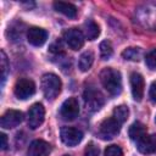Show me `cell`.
Masks as SVG:
<instances>
[{
    "label": "cell",
    "instance_id": "cell-7",
    "mask_svg": "<svg viewBox=\"0 0 156 156\" xmlns=\"http://www.w3.org/2000/svg\"><path fill=\"white\" fill-rule=\"evenodd\" d=\"M79 113V102L76 98H68L60 108V116L65 121H73Z\"/></svg>",
    "mask_w": 156,
    "mask_h": 156
},
{
    "label": "cell",
    "instance_id": "cell-27",
    "mask_svg": "<svg viewBox=\"0 0 156 156\" xmlns=\"http://www.w3.org/2000/svg\"><path fill=\"white\" fill-rule=\"evenodd\" d=\"M0 139H1V144H0L1 150H6V147H7V136L2 133V134H0Z\"/></svg>",
    "mask_w": 156,
    "mask_h": 156
},
{
    "label": "cell",
    "instance_id": "cell-22",
    "mask_svg": "<svg viewBox=\"0 0 156 156\" xmlns=\"http://www.w3.org/2000/svg\"><path fill=\"white\" fill-rule=\"evenodd\" d=\"M0 65H1V84H4L9 72V61L4 51L0 52Z\"/></svg>",
    "mask_w": 156,
    "mask_h": 156
},
{
    "label": "cell",
    "instance_id": "cell-13",
    "mask_svg": "<svg viewBox=\"0 0 156 156\" xmlns=\"http://www.w3.org/2000/svg\"><path fill=\"white\" fill-rule=\"evenodd\" d=\"M130 87H132V94L134 100L140 101L144 96V88H145L144 78L140 73L134 72L130 74Z\"/></svg>",
    "mask_w": 156,
    "mask_h": 156
},
{
    "label": "cell",
    "instance_id": "cell-6",
    "mask_svg": "<svg viewBox=\"0 0 156 156\" xmlns=\"http://www.w3.org/2000/svg\"><path fill=\"white\" fill-rule=\"evenodd\" d=\"M44 118H45L44 106L41 104H39V102L32 105V107L28 111V118H27L28 127L30 129H37L38 127H40L43 124Z\"/></svg>",
    "mask_w": 156,
    "mask_h": 156
},
{
    "label": "cell",
    "instance_id": "cell-28",
    "mask_svg": "<svg viewBox=\"0 0 156 156\" xmlns=\"http://www.w3.org/2000/svg\"><path fill=\"white\" fill-rule=\"evenodd\" d=\"M63 156H69V155H63Z\"/></svg>",
    "mask_w": 156,
    "mask_h": 156
},
{
    "label": "cell",
    "instance_id": "cell-26",
    "mask_svg": "<svg viewBox=\"0 0 156 156\" xmlns=\"http://www.w3.org/2000/svg\"><path fill=\"white\" fill-rule=\"evenodd\" d=\"M149 96H150L152 102H156V82H154L151 84L150 90H149Z\"/></svg>",
    "mask_w": 156,
    "mask_h": 156
},
{
    "label": "cell",
    "instance_id": "cell-8",
    "mask_svg": "<svg viewBox=\"0 0 156 156\" xmlns=\"http://www.w3.org/2000/svg\"><path fill=\"white\" fill-rule=\"evenodd\" d=\"M60 135H61L62 143L66 144L67 146H76L83 139L82 130H79L74 127H63V128H61Z\"/></svg>",
    "mask_w": 156,
    "mask_h": 156
},
{
    "label": "cell",
    "instance_id": "cell-21",
    "mask_svg": "<svg viewBox=\"0 0 156 156\" xmlns=\"http://www.w3.org/2000/svg\"><path fill=\"white\" fill-rule=\"evenodd\" d=\"M112 45L110 41L107 40H104L101 44H100V56L102 60H108L112 55Z\"/></svg>",
    "mask_w": 156,
    "mask_h": 156
},
{
    "label": "cell",
    "instance_id": "cell-18",
    "mask_svg": "<svg viewBox=\"0 0 156 156\" xmlns=\"http://www.w3.org/2000/svg\"><path fill=\"white\" fill-rule=\"evenodd\" d=\"M145 134H146V128H145V126H144L143 123H140V122L133 123V124L130 126V128H129V136H130V139L134 140V141H138V140H139L140 138H143Z\"/></svg>",
    "mask_w": 156,
    "mask_h": 156
},
{
    "label": "cell",
    "instance_id": "cell-10",
    "mask_svg": "<svg viewBox=\"0 0 156 156\" xmlns=\"http://www.w3.org/2000/svg\"><path fill=\"white\" fill-rule=\"evenodd\" d=\"M23 121V113L17 110H9L1 117V127L5 129H11L17 127Z\"/></svg>",
    "mask_w": 156,
    "mask_h": 156
},
{
    "label": "cell",
    "instance_id": "cell-20",
    "mask_svg": "<svg viewBox=\"0 0 156 156\" xmlns=\"http://www.w3.org/2000/svg\"><path fill=\"white\" fill-rule=\"evenodd\" d=\"M122 56L129 61H139L141 57V50L139 48H128L122 52Z\"/></svg>",
    "mask_w": 156,
    "mask_h": 156
},
{
    "label": "cell",
    "instance_id": "cell-12",
    "mask_svg": "<svg viewBox=\"0 0 156 156\" xmlns=\"http://www.w3.org/2000/svg\"><path fill=\"white\" fill-rule=\"evenodd\" d=\"M48 39V32L39 27H32L27 32V40L34 46H41Z\"/></svg>",
    "mask_w": 156,
    "mask_h": 156
},
{
    "label": "cell",
    "instance_id": "cell-15",
    "mask_svg": "<svg viewBox=\"0 0 156 156\" xmlns=\"http://www.w3.org/2000/svg\"><path fill=\"white\" fill-rule=\"evenodd\" d=\"M54 9L57 12H61L62 15H65L69 18H74L77 16V7L69 2L56 1V2H54Z\"/></svg>",
    "mask_w": 156,
    "mask_h": 156
},
{
    "label": "cell",
    "instance_id": "cell-5",
    "mask_svg": "<svg viewBox=\"0 0 156 156\" xmlns=\"http://www.w3.org/2000/svg\"><path fill=\"white\" fill-rule=\"evenodd\" d=\"M13 93H15L16 98H18L21 100H26V99L30 98L32 95H34V93H35V84L30 79L21 78V79H18L16 82Z\"/></svg>",
    "mask_w": 156,
    "mask_h": 156
},
{
    "label": "cell",
    "instance_id": "cell-19",
    "mask_svg": "<svg viewBox=\"0 0 156 156\" xmlns=\"http://www.w3.org/2000/svg\"><path fill=\"white\" fill-rule=\"evenodd\" d=\"M128 116H129V110H128V107L126 105H119V106L115 107V110H113V118H116L121 124L127 121Z\"/></svg>",
    "mask_w": 156,
    "mask_h": 156
},
{
    "label": "cell",
    "instance_id": "cell-17",
    "mask_svg": "<svg viewBox=\"0 0 156 156\" xmlns=\"http://www.w3.org/2000/svg\"><path fill=\"white\" fill-rule=\"evenodd\" d=\"M84 33H85V37L89 39V40H94L99 37L100 34V28L99 26L96 24L95 21L93 20H88L85 23H84Z\"/></svg>",
    "mask_w": 156,
    "mask_h": 156
},
{
    "label": "cell",
    "instance_id": "cell-9",
    "mask_svg": "<svg viewBox=\"0 0 156 156\" xmlns=\"http://www.w3.org/2000/svg\"><path fill=\"white\" fill-rule=\"evenodd\" d=\"M63 39L72 50H79L84 45V35L77 28H71L65 32Z\"/></svg>",
    "mask_w": 156,
    "mask_h": 156
},
{
    "label": "cell",
    "instance_id": "cell-4",
    "mask_svg": "<svg viewBox=\"0 0 156 156\" xmlns=\"http://www.w3.org/2000/svg\"><path fill=\"white\" fill-rule=\"evenodd\" d=\"M119 130H121V123L116 118L110 117L101 122L98 134L102 140H111L119 133Z\"/></svg>",
    "mask_w": 156,
    "mask_h": 156
},
{
    "label": "cell",
    "instance_id": "cell-23",
    "mask_svg": "<svg viewBox=\"0 0 156 156\" xmlns=\"http://www.w3.org/2000/svg\"><path fill=\"white\" fill-rule=\"evenodd\" d=\"M145 63L150 69H156V49H154L145 56Z\"/></svg>",
    "mask_w": 156,
    "mask_h": 156
},
{
    "label": "cell",
    "instance_id": "cell-24",
    "mask_svg": "<svg viewBox=\"0 0 156 156\" xmlns=\"http://www.w3.org/2000/svg\"><path fill=\"white\" fill-rule=\"evenodd\" d=\"M105 156H123V151L118 145H110L105 150Z\"/></svg>",
    "mask_w": 156,
    "mask_h": 156
},
{
    "label": "cell",
    "instance_id": "cell-2",
    "mask_svg": "<svg viewBox=\"0 0 156 156\" xmlns=\"http://www.w3.org/2000/svg\"><path fill=\"white\" fill-rule=\"evenodd\" d=\"M61 79L54 73H46L41 78V90L48 100H55L61 91Z\"/></svg>",
    "mask_w": 156,
    "mask_h": 156
},
{
    "label": "cell",
    "instance_id": "cell-1",
    "mask_svg": "<svg viewBox=\"0 0 156 156\" xmlns=\"http://www.w3.org/2000/svg\"><path fill=\"white\" fill-rule=\"evenodd\" d=\"M100 82L107 93L112 96L119 95L122 91V77L121 73L112 68L106 67L100 72Z\"/></svg>",
    "mask_w": 156,
    "mask_h": 156
},
{
    "label": "cell",
    "instance_id": "cell-11",
    "mask_svg": "<svg viewBox=\"0 0 156 156\" xmlns=\"http://www.w3.org/2000/svg\"><path fill=\"white\" fill-rule=\"evenodd\" d=\"M136 149L144 155H150L156 151V134H145L136 141Z\"/></svg>",
    "mask_w": 156,
    "mask_h": 156
},
{
    "label": "cell",
    "instance_id": "cell-16",
    "mask_svg": "<svg viewBox=\"0 0 156 156\" xmlns=\"http://www.w3.org/2000/svg\"><path fill=\"white\" fill-rule=\"evenodd\" d=\"M94 62V54L91 51H84L78 60V68L82 72H87L90 69L91 65Z\"/></svg>",
    "mask_w": 156,
    "mask_h": 156
},
{
    "label": "cell",
    "instance_id": "cell-14",
    "mask_svg": "<svg viewBox=\"0 0 156 156\" xmlns=\"http://www.w3.org/2000/svg\"><path fill=\"white\" fill-rule=\"evenodd\" d=\"M50 151H51L50 144L44 140L38 139L29 144L28 156H49Z\"/></svg>",
    "mask_w": 156,
    "mask_h": 156
},
{
    "label": "cell",
    "instance_id": "cell-29",
    "mask_svg": "<svg viewBox=\"0 0 156 156\" xmlns=\"http://www.w3.org/2000/svg\"><path fill=\"white\" fill-rule=\"evenodd\" d=\"M155 122H156V117H155Z\"/></svg>",
    "mask_w": 156,
    "mask_h": 156
},
{
    "label": "cell",
    "instance_id": "cell-3",
    "mask_svg": "<svg viewBox=\"0 0 156 156\" xmlns=\"http://www.w3.org/2000/svg\"><path fill=\"white\" fill-rule=\"evenodd\" d=\"M83 98H84V102H85L87 110H89L91 112H95V111L100 110L102 107V105L105 104L104 95L98 89H95L94 87H88L84 90Z\"/></svg>",
    "mask_w": 156,
    "mask_h": 156
},
{
    "label": "cell",
    "instance_id": "cell-25",
    "mask_svg": "<svg viewBox=\"0 0 156 156\" xmlns=\"http://www.w3.org/2000/svg\"><path fill=\"white\" fill-rule=\"evenodd\" d=\"M99 147L94 143H89L84 150V156H99Z\"/></svg>",
    "mask_w": 156,
    "mask_h": 156
}]
</instances>
